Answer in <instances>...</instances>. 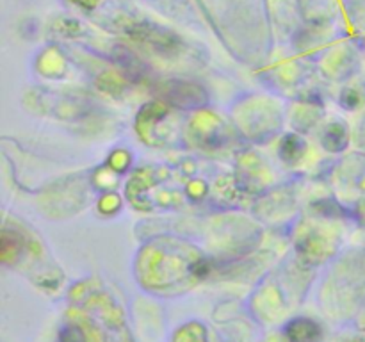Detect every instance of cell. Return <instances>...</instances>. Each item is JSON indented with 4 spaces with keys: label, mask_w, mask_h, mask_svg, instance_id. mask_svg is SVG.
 <instances>
[{
    "label": "cell",
    "mask_w": 365,
    "mask_h": 342,
    "mask_svg": "<svg viewBox=\"0 0 365 342\" xmlns=\"http://www.w3.org/2000/svg\"><path fill=\"white\" fill-rule=\"evenodd\" d=\"M289 342H316L319 338L321 330L314 321L296 319L285 328Z\"/></svg>",
    "instance_id": "obj_1"
},
{
    "label": "cell",
    "mask_w": 365,
    "mask_h": 342,
    "mask_svg": "<svg viewBox=\"0 0 365 342\" xmlns=\"http://www.w3.org/2000/svg\"><path fill=\"white\" fill-rule=\"evenodd\" d=\"M61 342H84V337H82L81 330H77V328H64L63 331H61Z\"/></svg>",
    "instance_id": "obj_2"
},
{
    "label": "cell",
    "mask_w": 365,
    "mask_h": 342,
    "mask_svg": "<svg viewBox=\"0 0 365 342\" xmlns=\"http://www.w3.org/2000/svg\"><path fill=\"white\" fill-rule=\"evenodd\" d=\"M75 4H81L82 7H93V6H96V2H98V0H73Z\"/></svg>",
    "instance_id": "obj_3"
}]
</instances>
